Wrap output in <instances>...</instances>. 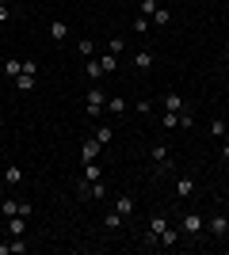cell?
<instances>
[{"instance_id":"16","label":"cell","mask_w":229,"mask_h":255,"mask_svg":"<svg viewBox=\"0 0 229 255\" xmlns=\"http://www.w3.org/2000/svg\"><path fill=\"white\" fill-rule=\"evenodd\" d=\"M161 129H168V133L180 129V115H176V111H164V115H161Z\"/></svg>"},{"instance_id":"5","label":"cell","mask_w":229,"mask_h":255,"mask_svg":"<svg viewBox=\"0 0 229 255\" xmlns=\"http://www.w3.org/2000/svg\"><path fill=\"white\" fill-rule=\"evenodd\" d=\"M99 152H103V145H99L96 137H84V141H80V160H99Z\"/></svg>"},{"instance_id":"18","label":"cell","mask_w":229,"mask_h":255,"mask_svg":"<svg viewBox=\"0 0 229 255\" xmlns=\"http://www.w3.org/2000/svg\"><path fill=\"white\" fill-rule=\"evenodd\" d=\"M149 23H153V27H168V23H172V11H168V8H157Z\"/></svg>"},{"instance_id":"17","label":"cell","mask_w":229,"mask_h":255,"mask_svg":"<svg viewBox=\"0 0 229 255\" xmlns=\"http://www.w3.org/2000/svg\"><path fill=\"white\" fill-rule=\"evenodd\" d=\"M80 179H103V168H99L96 160H84V175Z\"/></svg>"},{"instance_id":"34","label":"cell","mask_w":229,"mask_h":255,"mask_svg":"<svg viewBox=\"0 0 229 255\" xmlns=\"http://www.w3.org/2000/svg\"><path fill=\"white\" fill-rule=\"evenodd\" d=\"M11 19V8H8V4H0V23H8Z\"/></svg>"},{"instance_id":"4","label":"cell","mask_w":229,"mask_h":255,"mask_svg":"<svg viewBox=\"0 0 229 255\" xmlns=\"http://www.w3.org/2000/svg\"><path fill=\"white\" fill-rule=\"evenodd\" d=\"M103 111H107L111 118H122L126 111H130V99L126 96H107V107H103Z\"/></svg>"},{"instance_id":"14","label":"cell","mask_w":229,"mask_h":255,"mask_svg":"<svg viewBox=\"0 0 229 255\" xmlns=\"http://www.w3.org/2000/svg\"><path fill=\"white\" fill-rule=\"evenodd\" d=\"M76 198H80V202H96V191H92V179H80V183H76Z\"/></svg>"},{"instance_id":"10","label":"cell","mask_w":229,"mask_h":255,"mask_svg":"<svg viewBox=\"0 0 229 255\" xmlns=\"http://www.w3.org/2000/svg\"><path fill=\"white\" fill-rule=\"evenodd\" d=\"M184 96H180V92H164V111H176V115H180V111H184Z\"/></svg>"},{"instance_id":"15","label":"cell","mask_w":229,"mask_h":255,"mask_svg":"<svg viewBox=\"0 0 229 255\" xmlns=\"http://www.w3.org/2000/svg\"><path fill=\"white\" fill-rule=\"evenodd\" d=\"M115 210H119L122 217H130L134 213V194H119V198H115Z\"/></svg>"},{"instance_id":"36","label":"cell","mask_w":229,"mask_h":255,"mask_svg":"<svg viewBox=\"0 0 229 255\" xmlns=\"http://www.w3.org/2000/svg\"><path fill=\"white\" fill-rule=\"evenodd\" d=\"M0 183H4V168H0Z\"/></svg>"},{"instance_id":"35","label":"cell","mask_w":229,"mask_h":255,"mask_svg":"<svg viewBox=\"0 0 229 255\" xmlns=\"http://www.w3.org/2000/svg\"><path fill=\"white\" fill-rule=\"evenodd\" d=\"M0 80H4V65H0Z\"/></svg>"},{"instance_id":"37","label":"cell","mask_w":229,"mask_h":255,"mask_svg":"<svg viewBox=\"0 0 229 255\" xmlns=\"http://www.w3.org/2000/svg\"><path fill=\"white\" fill-rule=\"evenodd\" d=\"M0 4H11V0H0Z\"/></svg>"},{"instance_id":"33","label":"cell","mask_w":229,"mask_h":255,"mask_svg":"<svg viewBox=\"0 0 229 255\" xmlns=\"http://www.w3.org/2000/svg\"><path fill=\"white\" fill-rule=\"evenodd\" d=\"M218 156H222V160L229 164V137H222V152H218Z\"/></svg>"},{"instance_id":"23","label":"cell","mask_w":229,"mask_h":255,"mask_svg":"<svg viewBox=\"0 0 229 255\" xmlns=\"http://www.w3.org/2000/svg\"><path fill=\"white\" fill-rule=\"evenodd\" d=\"M76 50H80V57H96V42H92V38H80Z\"/></svg>"},{"instance_id":"32","label":"cell","mask_w":229,"mask_h":255,"mask_svg":"<svg viewBox=\"0 0 229 255\" xmlns=\"http://www.w3.org/2000/svg\"><path fill=\"white\" fill-rule=\"evenodd\" d=\"M134 111H142V115H153V103H149V99H138V103H134Z\"/></svg>"},{"instance_id":"19","label":"cell","mask_w":229,"mask_h":255,"mask_svg":"<svg viewBox=\"0 0 229 255\" xmlns=\"http://www.w3.org/2000/svg\"><path fill=\"white\" fill-rule=\"evenodd\" d=\"M0 213H4V217H15V213H19V202H15V198H0Z\"/></svg>"},{"instance_id":"26","label":"cell","mask_w":229,"mask_h":255,"mask_svg":"<svg viewBox=\"0 0 229 255\" xmlns=\"http://www.w3.org/2000/svg\"><path fill=\"white\" fill-rule=\"evenodd\" d=\"M210 133H214V137H226V133H229V122L214 118V122H210Z\"/></svg>"},{"instance_id":"21","label":"cell","mask_w":229,"mask_h":255,"mask_svg":"<svg viewBox=\"0 0 229 255\" xmlns=\"http://www.w3.org/2000/svg\"><path fill=\"white\" fill-rule=\"evenodd\" d=\"M92 137H96L99 145H111V141H115V129H111V126H99L96 133H92Z\"/></svg>"},{"instance_id":"1","label":"cell","mask_w":229,"mask_h":255,"mask_svg":"<svg viewBox=\"0 0 229 255\" xmlns=\"http://www.w3.org/2000/svg\"><path fill=\"white\" fill-rule=\"evenodd\" d=\"M103 107H107V88H103V84H92L84 92V118H88V122L103 118V115H107Z\"/></svg>"},{"instance_id":"8","label":"cell","mask_w":229,"mask_h":255,"mask_svg":"<svg viewBox=\"0 0 229 255\" xmlns=\"http://www.w3.org/2000/svg\"><path fill=\"white\" fill-rule=\"evenodd\" d=\"M191 194H195V179H191V175H180V179H176V198H191Z\"/></svg>"},{"instance_id":"6","label":"cell","mask_w":229,"mask_h":255,"mask_svg":"<svg viewBox=\"0 0 229 255\" xmlns=\"http://www.w3.org/2000/svg\"><path fill=\"white\" fill-rule=\"evenodd\" d=\"M84 76H88V84H99V80H103V69H99L96 57H84Z\"/></svg>"},{"instance_id":"22","label":"cell","mask_w":229,"mask_h":255,"mask_svg":"<svg viewBox=\"0 0 229 255\" xmlns=\"http://www.w3.org/2000/svg\"><path fill=\"white\" fill-rule=\"evenodd\" d=\"M15 88H19V92H34V76L31 73H19V76H15Z\"/></svg>"},{"instance_id":"9","label":"cell","mask_w":229,"mask_h":255,"mask_svg":"<svg viewBox=\"0 0 229 255\" xmlns=\"http://www.w3.org/2000/svg\"><path fill=\"white\" fill-rule=\"evenodd\" d=\"M8 236H27V217H23V213L8 217Z\"/></svg>"},{"instance_id":"3","label":"cell","mask_w":229,"mask_h":255,"mask_svg":"<svg viewBox=\"0 0 229 255\" xmlns=\"http://www.w3.org/2000/svg\"><path fill=\"white\" fill-rule=\"evenodd\" d=\"M207 229L214 240H229V213H210L207 217Z\"/></svg>"},{"instance_id":"13","label":"cell","mask_w":229,"mask_h":255,"mask_svg":"<svg viewBox=\"0 0 229 255\" xmlns=\"http://www.w3.org/2000/svg\"><path fill=\"white\" fill-rule=\"evenodd\" d=\"M96 61H99V69H103V76L119 69V57H115V53H96Z\"/></svg>"},{"instance_id":"20","label":"cell","mask_w":229,"mask_h":255,"mask_svg":"<svg viewBox=\"0 0 229 255\" xmlns=\"http://www.w3.org/2000/svg\"><path fill=\"white\" fill-rule=\"evenodd\" d=\"M103 225H107L111 233H119V229H122V213H119V210H111L107 217H103Z\"/></svg>"},{"instance_id":"25","label":"cell","mask_w":229,"mask_h":255,"mask_svg":"<svg viewBox=\"0 0 229 255\" xmlns=\"http://www.w3.org/2000/svg\"><path fill=\"white\" fill-rule=\"evenodd\" d=\"M107 53L122 57V53H126V38H111V42H107Z\"/></svg>"},{"instance_id":"24","label":"cell","mask_w":229,"mask_h":255,"mask_svg":"<svg viewBox=\"0 0 229 255\" xmlns=\"http://www.w3.org/2000/svg\"><path fill=\"white\" fill-rule=\"evenodd\" d=\"M176 240H180V233H176L172 225H168V229H164V233H161V248H172Z\"/></svg>"},{"instance_id":"31","label":"cell","mask_w":229,"mask_h":255,"mask_svg":"<svg viewBox=\"0 0 229 255\" xmlns=\"http://www.w3.org/2000/svg\"><path fill=\"white\" fill-rule=\"evenodd\" d=\"M157 8H161L157 0H142V15H149V19H153V11H157Z\"/></svg>"},{"instance_id":"30","label":"cell","mask_w":229,"mask_h":255,"mask_svg":"<svg viewBox=\"0 0 229 255\" xmlns=\"http://www.w3.org/2000/svg\"><path fill=\"white\" fill-rule=\"evenodd\" d=\"M191 126H195V118H191V111L184 107V111H180V129H191Z\"/></svg>"},{"instance_id":"7","label":"cell","mask_w":229,"mask_h":255,"mask_svg":"<svg viewBox=\"0 0 229 255\" xmlns=\"http://www.w3.org/2000/svg\"><path fill=\"white\" fill-rule=\"evenodd\" d=\"M27 252V240L23 236H11L8 244H0V255H23Z\"/></svg>"},{"instance_id":"27","label":"cell","mask_w":229,"mask_h":255,"mask_svg":"<svg viewBox=\"0 0 229 255\" xmlns=\"http://www.w3.org/2000/svg\"><path fill=\"white\" fill-rule=\"evenodd\" d=\"M23 179V171L15 168V164H8V168H4V183H19Z\"/></svg>"},{"instance_id":"28","label":"cell","mask_w":229,"mask_h":255,"mask_svg":"<svg viewBox=\"0 0 229 255\" xmlns=\"http://www.w3.org/2000/svg\"><path fill=\"white\" fill-rule=\"evenodd\" d=\"M149 27H153V23H149V15H138V19H134V27H130V31L145 34V31H149Z\"/></svg>"},{"instance_id":"12","label":"cell","mask_w":229,"mask_h":255,"mask_svg":"<svg viewBox=\"0 0 229 255\" xmlns=\"http://www.w3.org/2000/svg\"><path fill=\"white\" fill-rule=\"evenodd\" d=\"M134 69H138V73H149V69H153V53L149 50H142V53H134Z\"/></svg>"},{"instance_id":"11","label":"cell","mask_w":229,"mask_h":255,"mask_svg":"<svg viewBox=\"0 0 229 255\" xmlns=\"http://www.w3.org/2000/svg\"><path fill=\"white\" fill-rule=\"evenodd\" d=\"M50 38H54V42H65V38H69V23L54 19V23H50Z\"/></svg>"},{"instance_id":"2","label":"cell","mask_w":229,"mask_h":255,"mask_svg":"<svg viewBox=\"0 0 229 255\" xmlns=\"http://www.w3.org/2000/svg\"><path fill=\"white\" fill-rule=\"evenodd\" d=\"M203 229H207V217H203V213H184V217H180V233L187 236V240H199V236H203Z\"/></svg>"},{"instance_id":"29","label":"cell","mask_w":229,"mask_h":255,"mask_svg":"<svg viewBox=\"0 0 229 255\" xmlns=\"http://www.w3.org/2000/svg\"><path fill=\"white\" fill-rule=\"evenodd\" d=\"M23 73V61H4V76H19Z\"/></svg>"}]
</instances>
